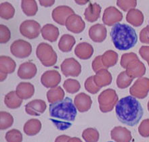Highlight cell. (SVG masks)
Listing matches in <instances>:
<instances>
[{"label":"cell","mask_w":149,"mask_h":142,"mask_svg":"<svg viewBox=\"0 0 149 142\" xmlns=\"http://www.w3.org/2000/svg\"><path fill=\"white\" fill-rule=\"evenodd\" d=\"M139 53L144 60L149 62V46H142L139 49Z\"/></svg>","instance_id":"obj_46"},{"label":"cell","mask_w":149,"mask_h":142,"mask_svg":"<svg viewBox=\"0 0 149 142\" xmlns=\"http://www.w3.org/2000/svg\"><path fill=\"white\" fill-rule=\"evenodd\" d=\"M41 126V121L38 119H30L24 125V132L29 136H34L39 133Z\"/></svg>","instance_id":"obj_26"},{"label":"cell","mask_w":149,"mask_h":142,"mask_svg":"<svg viewBox=\"0 0 149 142\" xmlns=\"http://www.w3.org/2000/svg\"><path fill=\"white\" fill-rule=\"evenodd\" d=\"M111 139L115 142H130L132 141V133L123 127H115L111 131Z\"/></svg>","instance_id":"obj_18"},{"label":"cell","mask_w":149,"mask_h":142,"mask_svg":"<svg viewBox=\"0 0 149 142\" xmlns=\"http://www.w3.org/2000/svg\"><path fill=\"white\" fill-rule=\"evenodd\" d=\"M22 10L28 16H33L38 11L37 2L35 0H22L21 2Z\"/></svg>","instance_id":"obj_32"},{"label":"cell","mask_w":149,"mask_h":142,"mask_svg":"<svg viewBox=\"0 0 149 142\" xmlns=\"http://www.w3.org/2000/svg\"><path fill=\"white\" fill-rule=\"evenodd\" d=\"M77 108L69 97L49 104L50 121L60 131L67 130L71 127L77 116Z\"/></svg>","instance_id":"obj_1"},{"label":"cell","mask_w":149,"mask_h":142,"mask_svg":"<svg viewBox=\"0 0 149 142\" xmlns=\"http://www.w3.org/2000/svg\"><path fill=\"white\" fill-rule=\"evenodd\" d=\"M69 136L66 135H59L58 137H57L55 139V142H68L70 139Z\"/></svg>","instance_id":"obj_47"},{"label":"cell","mask_w":149,"mask_h":142,"mask_svg":"<svg viewBox=\"0 0 149 142\" xmlns=\"http://www.w3.org/2000/svg\"><path fill=\"white\" fill-rule=\"evenodd\" d=\"M139 134L143 137H149V118L144 119L138 127Z\"/></svg>","instance_id":"obj_43"},{"label":"cell","mask_w":149,"mask_h":142,"mask_svg":"<svg viewBox=\"0 0 149 142\" xmlns=\"http://www.w3.org/2000/svg\"><path fill=\"white\" fill-rule=\"evenodd\" d=\"M65 95V91L63 88H61L60 86L52 88L47 92V101L49 104H54V103L64 100Z\"/></svg>","instance_id":"obj_30"},{"label":"cell","mask_w":149,"mask_h":142,"mask_svg":"<svg viewBox=\"0 0 149 142\" xmlns=\"http://www.w3.org/2000/svg\"><path fill=\"white\" fill-rule=\"evenodd\" d=\"M16 94L22 100H28L35 94L34 85L28 82H21L16 87Z\"/></svg>","instance_id":"obj_20"},{"label":"cell","mask_w":149,"mask_h":142,"mask_svg":"<svg viewBox=\"0 0 149 142\" xmlns=\"http://www.w3.org/2000/svg\"><path fill=\"white\" fill-rule=\"evenodd\" d=\"M126 20L134 26H140L144 22V14L139 10L132 9L127 12Z\"/></svg>","instance_id":"obj_25"},{"label":"cell","mask_w":149,"mask_h":142,"mask_svg":"<svg viewBox=\"0 0 149 142\" xmlns=\"http://www.w3.org/2000/svg\"><path fill=\"white\" fill-rule=\"evenodd\" d=\"M119 101V98L115 90L107 89L99 95L98 102L100 110L103 113L109 112L113 110Z\"/></svg>","instance_id":"obj_5"},{"label":"cell","mask_w":149,"mask_h":142,"mask_svg":"<svg viewBox=\"0 0 149 142\" xmlns=\"http://www.w3.org/2000/svg\"><path fill=\"white\" fill-rule=\"evenodd\" d=\"M10 52L14 56L18 58H25L32 52L31 44L23 39H18L12 43L10 46Z\"/></svg>","instance_id":"obj_7"},{"label":"cell","mask_w":149,"mask_h":142,"mask_svg":"<svg viewBox=\"0 0 149 142\" xmlns=\"http://www.w3.org/2000/svg\"><path fill=\"white\" fill-rule=\"evenodd\" d=\"M55 3L54 0H49V1H43V0H40L39 1V3H40L41 6H43V7L47 8V7H50L52 5H54Z\"/></svg>","instance_id":"obj_48"},{"label":"cell","mask_w":149,"mask_h":142,"mask_svg":"<svg viewBox=\"0 0 149 142\" xmlns=\"http://www.w3.org/2000/svg\"><path fill=\"white\" fill-rule=\"evenodd\" d=\"M61 69L65 77H78L81 72V66L73 57L65 59L61 64Z\"/></svg>","instance_id":"obj_9"},{"label":"cell","mask_w":149,"mask_h":142,"mask_svg":"<svg viewBox=\"0 0 149 142\" xmlns=\"http://www.w3.org/2000/svg\"><path fill=\"white\" fill-rule=\"evenodd\" d=\"M100 6L97 3H90L84 12L85 18L87 21L90 22H96L100 18L101 12Z\"/></svg>","instance_id":"obj_23"},{"label":"cell","mask_w":149,"mask_h":142,"mask_svg":"<svg viewBox=\"0 0 149 142\" xmlns=\"http://www.w3.org/2000/svg\"><path fill=\"white\" fill-rule=\"evenodd\" d=\"M37 66L31 62H26L20 65L17 75L21 79H31L36 75Z\"/></svg>","instance_id":"obj_17"},{"label":"cell","mask_w":149,"mask_h":142,"mask_svg":"<svg viewBox=\"0 0 149 142\" xmlns=\"http://www.w3.org/2000/svg\"><path fill=\"white\" fill-rule=\"evenodd\" d=\"M92 69L94 72L97 73L98 72L102 71V70H107L106 67L103 65L102 62V59H101V55H98L95 57V59L93 60L92 64Z\"/></svg>","instance_id":"obj_44"},{"label":"cell","mask_w":149,"mask_h":142,"mask_svg":"<svg viewBox=\"0 0 149 142\" xmlns=\"http://www.w3.org/2000/svg\"><path fill=\"white\" fill-rule=\"evenodd\" d=\"M90 1H75L78 4H86Z\"/></svg>","instance_id":"obj_51"},{"label":"cell","mask_w":149,"mask_h":142,"mask_svg":"<svg viewBox=\"0 0 149 142\" xmlns=\"http://www.w3.org/2000/svg\"><path fill=\"white\" fill-rule=\"evenodd\" d=\"M36 55L44 66H53L57 62L56 53L53 47L47 43H41L38 45L36 49Z\"/></svg>","instance_id":"obj_4"},{"label":"cell","mask_w":149,"mask_h":142,"mask_svg":"<svg viewBox=\"0 0 149 142\" xmlns=\"http://www.w3.org/2000/svg\"><path fill=\"white\" fill-rule=\"evenodd\" d=\"M107 142H113V141H107Z\"/></svg>","instance_id":"obj_53"},{"label":"cell","mask_w":149,"mask_h":142,"mask_svg":"<svg viewBox=\"0 0 149 142\" xmlns=\"http://www.w3.org/2000/svg\"><path fill=\"white\" fill-rule=\"evenodd\" d=\"M41 30L40 24L34 20H26L22 22L20 26V33L29 39L38 37Z\"/></svg>","instance_id":"obj_6"},{"label":"cell","mask_w":149,"mask_h":142,"mask_svg":"<svg viewBox=\"0 0 149 142\" xmlns=\"http://www.w3.org/2000/svg\"><path fill=\"white\" fill-rule=\"evenodd\" d=\"M15 9L9 2H3L0 5V16L5 20L11 19L14 17Z\"/></svg>","instance_id":"obj_33"},{"label":"cell","mask_w":149,"mask_h":142,"mask_svg":"<svg viewBox=\"0 0 149 142\" xmlns=\"http://www.w3.org/2000/svg\"><path fill=\"white\" fill-rule=\"evenodd\" d=\"M41 35L44 39L50 42H55L59 36L58 28L52 24H47L41 28Z\"/></svg>","instance_id":"obj_22"},{"label":"cell","mask_w":149,"mask_h":142,"mask_svg":"<svg viewBox=\"0 0 149 142\" xmlns=\"http://www.w3.org/2000/svg\"><path fill=\"white\" fill-rule=\"evenodd\" d=\"M6 140L7 142H22V134L18 129H12L8 131L6 134Z\"/></svg>","instance_id":"obj_38"},{"label":"cell","mask_w":149,"mask_h":142,"mask_svg":"<svg viewBox=\"0 0 149 142\" xmlns=\"http://www.w3.org/2000/svg\"><path fill=\"white\" fill-rule=\"evenodd\" d=\"M147 108H148V110L149 111V101H148V104H147Z\"/></svg>","instance_id":"obj_52"},{"label":"cell","mask_w":149,"mask_h":142,"mask_svg":"<svg viewBox=\"0 0 149 142\" xmlns=\"http://www.w3.org/2000/svg\"><path fill=\"white\" fill-rule=\"evenodd\" d=\"M63 87L69 94H76L79 91L81 85L79 82L75 79H69L65 81L63 83Z\"/></svg>","instance_id":"obj_37"},{"label":"cell","mask_w":149,"mask_h":142,"mask_svg":"<svg viewBox=\"0 0 149 142\" xmlns=\"http://www.w3.org/2000/svg\"><path fill=\"white\" fill-rule=\"evenodd\" d=\"M7 76H8L7 74L1 73V79H0V81H1V82L3 81L4 80H5V79H6V77H7Z\"/></svg>","instance_id":"obj_50"},{"label":"cell","mask_w":149,"mask_h":142,"mask_svg":"<svg viewBox=\"0 0 149 142\" xmlns=\"http://www.w3.org/2000/svg\"><path fill=\"white\" fill-rule=\"evenodd\" d=\"M65 26L68 30L76 34L81 33L86 28V24L82 18L75 14H72L67 18Z\"/></svg>","instance_id":"obj_13"},{"label":"cell","mask_w":149,"mask_h":142,"mask_svg":"<svg viewBox=\"0 0 149 142\" xmlns=\"http://www.w3.org/2000/svg\"><path fill=\"white\" fill-rule=\"evenodd\" d=\"M123 19V14L117 8L110 6L104 10L102 21L107 26H113L121 22Z\"/></svg>","instance_id":"obj_11"},{"label":"cell","mask_w":149,"mask_h":142,"mask_svg":"<svg viewBox=\"0 0 149 142\" xmlns=\"http://www.w3.org/2000/svg\"><path fill=\"white\" fill-rule=\"evenodd\" d=\"M74 104L79 112H86L91 108L92 101L90 96L85 93H80L74 97Z\"/></svg>","instance_id":"obj_19"},{"label":"cell","mask_w":149,"mask_h":142,"mask_svg":"<svg viewBox=\"0 0 149 142\" xmlns=\"http://www.w3.org/2000/svg\"><path fill=\"white\" fill-rule=\"evenodd\" d=\"M117 5L123 11L129 12L132 9H135L137 6V1L136 0H130V1H122L119 0L117 1Z\"/></svg>","instance_id":"obj_41"},{"label":"cell","mask_w":149,"mask_h":142,"mask_svg":"<svg viewBox=\"0 0 149 142\" xmlns=\"http://www.w3.org/2000/svg\"><path fill=\"white\" fill-rule=\"evenodd\" d=\"M111 37L115 48L125 51L135 46L138 42L136 30L126 24L117 23L111 28Z\"/></svg>","instance_id":"obj_3"},{"label":"cell","mask_w":149,"mask_h":142,"mask_svg":"<svg viewBox=\"0 0 149 142\" xmlns=\"http://www.w3.org/2000/svg\"><path fill=\"white\" fill-rule=\"evenodd\" d=\"M149 92V79L141 77L136 80L130 87V94L132 96L138 99H144Z\"/></svg>","instance_id":"obj_8"},{"label":"cell","mask_w":149,"mask_h":142,"mask_svg":"<svg viewBox=\"0 0 149 142\" xmlns=\"http://www.w3.org/2000/svg\"><path fill=\"white\" fill-rule=\"evenodd\" d=\"M134 79L127 75L125 71L121 72L117 78V85L120 89H125L131 85Z\"/></svg>","instance_id":"obj_36"},{"label":"cell","mask_w":149,"mask_h":142,"mask_svg":"<svg viewBox=\"0 0 149 142\" xmlns=\"http://www.w3.org/2000/svg\"><path fill=\"white\" fill-rule=\"evenodd\" d=\"M125 72L127 75L132 79L141 78L145 75L146 67L144 63H142L139 59L135 60L128 64Z\"/></svg>","instance_id":"obj_14"},{"label":"cell","mask_w":149,"mask_h":142,"mask_svg":"<svg viewBox=\"0 0 149 142\" xmlns=\"http://www.w3.org/2000/svg\"><path fill=\"white\" fill-rule=\"evenodd\" d=\"M107 30L102 24H96L89 29V36L94 42L101 43L106 39Z\"/></svg>","instance_id":"obj_16"},{"label":"cell","mask_w":149,"mask_h":142,"mask_svg":"<svg viewBox=\"0 0 149 142\" xmlns=\"http://www.w3.org/2000/svg\"><path fill=\"white\" fill-rule=\"evenodd\" d=\"M138 55L136 54L135 53L131 52V53H123L122 55L121 62H120V64L123 69H126L127 66L128 64L131 62L135 60H138Z\"/></svg>","instance_id":"obj_40"},{"label":"cell","mask_w":149,"mask_h":142,"mask_svg":"<svg viewBox=\"0 0 149 142\" xmlns=\"http://www.w3.org/2000/svg\"><path fill=\"white\" fill-rule=\"evenodd\" d=\"M47 105L42 100H34L31 101L25 106L26 114L31 116H40L46 110Z\"/></svg>","instance_id":"obj_15"},{"label":"cell","mask_w":149,"mask_h":142,"mask_svg":"<svg viewBox=\"0 0 149 142\" xmlns=\"http://www.w3.org/2000/svg\"><path fill=\"white\" fill-rule=\"evenodd\" d=\"M0 32H1V35H0V43L1 44H6V43L8 42L11 37V33L9 28L7 26L3 25V24H1L0 25Z\"/></svg>","instance_id":"obj_42"},{"label":"cell","mask_w":149,"mask_h":142,"mask_svg":"<svg viewBox=\"0 0 149 142\" xmlns=\"http://www.w3.org/2000/svg\"><path fill=\"white\" fill-rule=\"evenodd\" d=\"M75 44V39L71 35L65 34L61 37L58 42V48L63 52H69Z\"/></svg>","instance_id":"obj_29"},{"label":"cell","mask_w":149,"mask_h":142,"mask_svg":"<svg viewBox=\"0 0 149 142\" xmlns=\"http://www.w3.org/2000/svg\"><path fill=\"white\" fill-rule=\"evenodd\" d=\"M102 62L107 69L113 67L117 63L118 53L113 50H107L101 55Z\"/></svg>","instance_id":"obj_31"},{"label":"cell","mask_w":149,"mask_h":142,"mask_svg":"<svg viewBox=\"0 0 149 142\" xmlns=\"http://www.w3.org/2000/svg\"><path fill=\"white\" fill-rule=\"evenodd\" d=\"M84 87L87 91H88L89 93L92 94H97L101 89L100 87H98V86L96 85V83H95L94 76H91V77H88V79L86 80L84 83Z\"/></svg>","instance_id":"obj_39"},{"label":"cell","mask_w":149,"mask_h":142,"mask_svg":"<svg viewBox=\"0 0 149 142\" xmlns=\"http://www.w3.org/2000/svg\"><path fill=\"white\" fill-rule=\"evenodd\" d=\"M6 106L10 109H16L21 106L22 100L16 94V91H12L6 95L4 98Z\"/></svg>","instance_id":"obj_28"},{"label":"cell","mask_w":149,"mask_h":142,"mask_svg":"<svg viewBox=\"0 0 149 142\" xmlns=\"http://www.w3.org/2000/svg\"><path fill=\"white\" fill-rule=\"evenodd\" d=\"M117 118L123 124L134 127L143 116V108L134 97L130 96L121 98L115 106Z\"/></svg>","instance_id":"obj_2"},{"label":"cell","mask_w":149,"mask_h":142,"mask_svg":"<svg viewBox=\"0 0 149 142\" xmlns=\"http://www.w3.org/2000/svg\"><path fill=\"white\" fill-rule=\"evenodd\" d=\"M148 66H149V62H148Z\"/></svg>","instance_id":"obj_54"},{"label":"cell","mask_w":149,"mask_h":142,"mask_svg":"<svg viewBox=\"0 0 149 142\" xmlns=\"http://www.w3.org/2000/svg\"><path fill=\"white\" fill-rule=\"evenodd\" d=\"M74 14V10L71 8L67 6H60L53 10L52 16L54 21L63 26L65 25L67 18Z\"/></svg>","instance_id":"obj_10"},{"label":"cell","mask_w":149,"mask_h":142,"mask_svg":"<svg viewBox=\"0 0 149 142\" xmlns=\"http://www.w3.org/2000/svg\"><path fill=\"white\" fill-rule=\"evenodd\" d=\"M0 129L5 130L10 128L14 123V118L9 112L1 111L0 112Z\"/></svg>","instance_id":"obj_35"},{"label":"cell","mask_w":149,"mask_h":142,"mask_svg":"<svg viewBox=\"0 0 149 142\" xmlns=\"http://www.w3.org/2000/svg\"><path fill=\"white\" fill-rule=\"evenodd\" d=\"M16 62L13 59L6 55H1L0 57V71L2 73H13L16 69Z\"/></svg>","instance_id":"obj_27"},{"label":"cell","mask_w":149,"mask_h":142,"mask_svg":"<svg viewBox=\"0 0 149 142\" xmlns=\"http://www.w3.org/2000/svg\"><path fill=\"white\" fill-rule=\"evenodd\" d=\"M68 142H82V141L78 137H71Z\"/></svg>","instance_id":"obj_49"},{"label":"cell","mask_w":149,"mask_h":142,"mask_svg":"<svg viewBox=\"0 0 149 142\" xmlns=\"http://www.w3.org/2000/svg\"><path fill=\"white\" fill-rule=\"evenodd\" d=\"M94 82L98 87L102 88L111 85L112 83V75L108 70H102L94 76Z\"/></svg>","instance_id":"obj_24"},{"label":"cell","mask_w":149,"mask_h":142,"mask_svg":"<svg viewBox=\"0 0 149 142\" xmlns=\"http://www.w3.org/2000/svg\"><path fill=\"white\" fill-rule=\"evenodd\" d=\"M82 137L86 142H98L100 134L96 129L88 128L83 131Z\"/></svg>","instance_id":"obj_34"},{"label":"cell","mask_w":149,"mask_h":142,"mask_svg":"<svg viewBox=\"0 0 149 142\" xmlns=\"http://www.w3.org/2000/svg\"><path fill=\"white\" fill-rule=\"evenodd\" d=\"M140 41L143 44H149V25L141 30L140 33Z\"/></svg>","instance_id":"obj_45"},{"label":"cell","mask_w":149,"mask_h":142,"mask_svg":"<svg viewBox=\"0 0 149 142\" xmlns=\"http://www.w3.org/2000/svg\"><path fill=\"white\" fill-rule=\"evenodd\" d=\"M94 47L86 42L79 43L74 49V53L81 60L90 59L94 53Z\"/></svg>","instance_id":"obj_21"},{"label":"cell","mask_w":149,"mask_h":142,"mask_svg":"<svg viewBox=\"0 0 149 142\" xmlns=\"http://www.w3.org/2000/svg\"><path fill=\"white\" fill-rule=\"evenodd\" d=\"M61 81V75L57 71H47L41 75V83L46 88L58 87Z\"/></svg>","instance_id":"obj_12"}]
</instances>
